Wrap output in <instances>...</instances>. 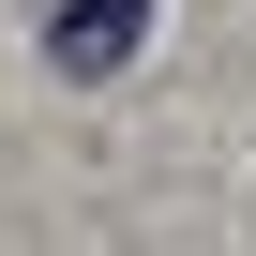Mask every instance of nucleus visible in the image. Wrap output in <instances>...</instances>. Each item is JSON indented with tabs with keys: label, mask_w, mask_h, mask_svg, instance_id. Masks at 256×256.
<instances>
[{
	"label": "nucleus",
	"mask_w": 256,
	"mask_h": 256,
	"mask_svg": "<svg viewBox=\"0 0 256 256\" xmlns=\"http://www.w3.org/2000/svg\"><path fill=\"white\" fill-rule=\"evenodd\" d=\"M136 46H151V0H76V16L46 30V60H60V76H120Z\"/></svg>",
	"instance_id": "obj_1"
}]
</instances>
